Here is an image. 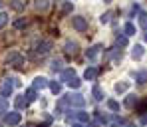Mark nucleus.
<instances>
[{"mask_svg": "<svg viewBox=\"0 0 147 127\" xmlns=\"http://www.w3.org/2000/svg\"><path fill=\"white\" fill-rule=\"evenodd\" d=\"M18 121H20V113H10V115L6 117V123H8V125H16Z\"/></svg>", "mask_w": 147, "mask_h": 127, "instance_id": "1", "label": "nucleus"}, {"mask_svg": "<svg viewBox=\"0 0 147 127\" xmlns=\"http://www.w3.org/2000/svg\"><path fill=\"white\" fill-rule=\"evenodd\" d=\"M50 46H52V44H50V42H44V44H42V46H40V48H38V50L42 52V54H46V52L50 50Z\"/></svg>", "mask_w": 147, "mask_h": 127, "instance_id": "12", "label": "nucleus"}, {"mask_svg": "<svg viewBox=\"0 0 147 127\" xmlns=\"http://www.w3.org/2000/svg\"><path fill=\"white\" fill-rule=\"evenodd\" d=\"M0 6H2V0H0Z\"/></svg>", "mask_w": 147, "mask_h": 127, "instance_id": "21", "label": "nucleus"}, {"mask_svg": "<svg viewBox=\"0 0 147 127\" xmlns=\"http://www.w3.org/2000/svg\"><path fill=\"white\" fill-rule=\"evenodd\" d=\"M94 95H96L98 99H101V89H99V87H96V89H94Z\"/></svg>", "mask_w": 147, "mask_h": 127, "instance_id": "19", "label": "nucleus"}, {"mask_svg": "<svg viewBox=\"0 0 147 127\" xmlns=\"http://www.w3.org/2000/svg\"><path fill=\"white\" fill-rule=\"evenodd\" d=\"M6 22H8V16H4V14H2V16H0V28L6 24Z\"/></svg>", "mask_w": 147, "mask_h": 127, "instance_id": "18", "label": "nucleus"}, {"mask_svg": "<svg viewBox=\"0 0 147 127\" xmlns=\"http://www.w3.org/2000/svg\"><path fill=\"white\" fill-rule=\"evenodd\" d=\"M44 85H46V79H44V77H38V79L34 81V87H44Z\"/></svg>", "mask_w": 147, "mask_h": 127, "instance_id": "10", "label": "nucleus"}, {"mask_svg": "<svg viewBox=\"0 0 147 127\" xmlns=\"http://www.w3.org/2000/svg\"><path fill=\"white\" fill-rule=\"evenodd\" d=\"M70 103H74V105H84V97L80 93H74V95H70Z\"/></svg>", "mask_w": 147, "mask_h": 127, "instance_id": "3", "label": "nucleus"}, {"mask_svg": "<svg viewBox=\"0 0 147 127\" xmlns=\"http://www.w3.org/2000/svg\"><path fill=\"white\" fill-rule=\"evenodd\" d=\"M68 83H70L72 87H78V85H80V79H76V77H74V79H70V81H68Z\"/></svg>", "mask_w": 147, "mask_h": 127, "instance_id": "15", "label": "nucleus"}, {"mask_svg": "<svg viewBox=\"0 0 147 127\" xmlns=\"http://www.w3.org/2000/svg\"><path fill=\"white\" fill-rule=\"evenodd\" d=\"M62 79H64V81H70V79H74V70H66V72L62 74Z\"/></svg>", "mask_w": 147, "mask_h": 127, "instance_id": "4", "label": "nucleus"}, {"mask_svg": "<svg viewBox=\"0 0 147 127\" xmlns=\"http://www.w3.org/2000/svg\"><path fill=\"white\" fill-rule=\"evenodd\" d=\"M66 50H68V54H76V52H78V46H76L74 42H68V44H66Z\"/></svg>", "mask_w": 147, "mask_h": 127, "instance_id": "7", "label": "nucleus"}, {"mask_svg": "<svg viewBox=\"0 0 147 127\" xmlns=\"http://www.w3.org/2000/svg\"><path fill=\"white\" fill-rule=\"evenodd\" d=\"M141 56H143V48H141V46H137V48L133 50V58H141Z\"/></svg>", "mask_w": 147, "mask_h": 127, "instance_id": "11", "label": "nucleus"}, {"mask_svg": "<svg viewBox=\"0 0 147 127\" xmlns=\"http://www.w3.org/2000/svg\"><path fill=\"white\" fill-rule=\"evenodd\" d=\"M109 107H111V109H119V105H117L115 101H109Z\"/></svg>", "mask_w": 147, "mask_h": 127, "instance_id": "20", "label": "nucleus"}, {"mask_svg": "<svg viewBox=\"0 0 147 127\" xmlns=\"http://www.w3.org/2000/svg\"><path fill=\"white\" fill-rule=\"evenodd\" d=\"M96 76H98V70H96V68H90V70H86V77H88V79H94Z\"/></svg>", "mask_w": 147, "mask_h": 127, "instance_id": "5", "label": "nucleus"}, {"mask_svg": "<svg viewBox=\"0 0 147 127\" xmlns=\"http://www.w3.org/2000/svg\"><path fill=\"white\" fill-rule=\"evenodd\" d=\"M125 32H127V36L135 34V28H133V24H125Z\"/></svg>", "mask_w": 147, "mask_h": 127, "instance_id": "13", "label": "nucleus"}, {"mask_svg": "<svg viewBox=\"0 0 147 127\" xmlns=\"http://www.w3.org/2000/svg\"><path fill=\"white\" fill-rule=\"evenodd\" d=\"M0 91H2V93H4V95H10V91H12V85H10V83H4V85H2V89H0Z\"/></svg>", "mask_w": 147, "mask_h": 127, "instance_id": "8", "label": "nucleus"}, {"mask_svg": "<svg viewBox=\"0 0 147 127\" xmlns=\"http://www.w3.org/2000/svg\"><path fill=\"white\" fill-rule=\"evenodd\" d=\"M135 101H137V97H135V95H129V99H127V105L131 107V105H133Z\"/></svg>", "mask_w": 147, "mask_h": 127, "instance_id": "16", "label": "nucleus"}, {"mask_svg": "<svg viewBox=\"0 0 147 127\" xmlns=\"http://www.w3.org/2000/svg\"><path fill=\"white\" fill-rule=\"evenodd\" d=\"M139 22H141V26L147 30V14H141V16H139Z\"/></svg>", "mask_w": 147, "mask_h": 127, "instance_id": "14", "label": "nucleus"}, {"mask_svg": "<svg viewBox=\"0 0 147 127\" xmlns=\"http://www.w3.org/2000/svg\"><path fill=\"white\" fill-rule=\"evenodd\" d=\"M74 28H76V30H86L88 24H86L84 18H74Z\"/></svg>", "mask_w": 147, "mask_h": 127, "instance_id": "2", "label": "nucleus"}, {"mask_svg": "<svg viewBox=\"0 0 147 127\" xmlns=\"http://www.w3.org/2000/svg\"><path fill=\"white\" fill-rule=\"evenodd\" d=\"M12 8H14V10H22V8H24V4H22L20 0H12Z\"/></svg>", "mask_w": 147, "mask_h": 127, "instance_id": "9", "label": "nucleus"}, {"mask_svg": "<svg viewBox=\"0 0 147 127\" xmlns=\"http://www.w3.org/2000/svg\"><path fill=\"white\" fill-rule=\"evenodd\" d=\"M36 8L38 10H46L48 8V0H36Z\"/></svg>", "mask_w": 147, "mask_h": 127, "instance_id": "6", "label": "nucleus"}, {"mask_svg": "<svg viewBox=\"0 0 147 127\" xmlns=\"http://www.w3.org/2000/svg\"><path fill=\"white\" fill-rule=\"evenodd\" d=\"M50 87H52V91H54V93H58V91H60V83H52Z\"/></svg>", "mask_w": 147, "mask_h": 127, "instance_id": "17", "label": "nucleus"}, {"mask_svg": "<svg viewBox=\"0 0 147 127\" xmlns=\"http://www.w3.org/2000/svg\"><path fill=\"white\" fill-rule=\"evenodd\" d=\"M76 127H82V125H76Z\"/></svg>", "mask_w": 147, "mask_h": 127, "instance_id": "22", "label": "nucleus"}]
</instances>
